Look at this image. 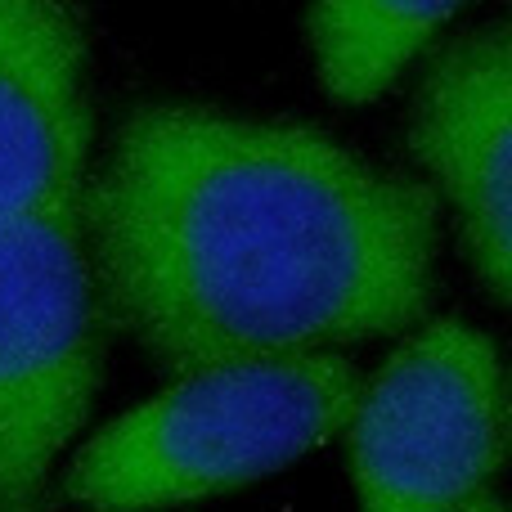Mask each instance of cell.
<instances>
[{
    "label": "cell",
    "mask_w": 512,
    "mask_h": 512,
    "mask_svg": "<svg viewBox=\"0 0 512 512\" xmlns=\"http://www.w3.org/2000/svg\"><path fill=\"white\" fill-rule=\"evenodd\" d=\"M108 324L162 373L324 351L432 306L436 203L328 135L140 104L81 194Z\"/></svg>",
    "instance_id": "obj_1"
},
{
    "label": "cell",
    "mask_w": 512,
    "mask_h": 512,
    "mask_svg": "<svg viewBox=\"0 0 512 512\" xmlns=\"http://www.w3.org/2000/svg\"><path fill=\"white\" fill-rule=\"evenodd\" d=\"M171 378L72 454L59 486L68 504L131 512L243 490L342 436L364 382L333 346L243 355Z\"/></svg>",
    "instance_id": "obj_2"
},
{
    "label": "cell",
    "mask_w": 512,
    "mask_h": 512,
    "mask_svg": "<svg viewBox=\"0 0 512 512\" xmlns=\"http://www.w3.org/2000/svg\"><path fill=\"white\" fill-rule=\"evenodd\" d=\"M508 423L499 346L463 319H432L360 382L346 423L355 495L378 512L495 508Z\"/></svg>",
    "instance_id": "obj_3"
},
{
    "label": "cell",
    "mask_w": 512,
    "mask_h": 512,
    "mask_svg": "<svg viewBox=\"0 0 512 512\" xmlns=\"http://www.w3.org/2000/svg\"><path fill=\"white\" fill-rule=\"evenodd\" d=\"M104 328L81 221H0V512L45 499L95 405Z\"/></svg>",
    "instance_id": "obj_4"
},
{
    "label": "cell",
    "mask_w": 512,
    "mask_h": 512,
    "mask_svg": "<svg viewBox=\"0 0 512 512\" xmlns=\"http://www.w3.org/2000/svg\"><path fill=\"white\" fill-rule=\"evenodd\" d=\"M409 153L454 212L481 288H512V41L495 23L445 45L409 108Z\"/></svg>",
    "instance_id": "obj_5"
},
{
    "label": "cell",
    "mask_w": 512,
    "mask_h": 512,
    "mask_svg": "<svg viewBox=\"0 0 512 512\" xmlns=\"http://www.w3.org/2000/svg\"><path fill=\"white\" fill-rule=\"evenodd\" d=\"M86 32L72 0H0V221H81Z\"/></svg>",
    "instance_id": "obj_6"
},
{
    "label": "cell",
    "mask_w": 512,
    "mask_h": 512,
    "mask_svg": "<svg viewBox=\"0 0 512 512\" xmlns=\"http://www.w3.org/2000/svg\"><path fill=\"white\" fill-rule=\"evenodd\" d=\"M468 0H310L306 36L337 104L378 99Z\"/></svg>",
    "instance_id": "obj_7"
}]
</instances>
